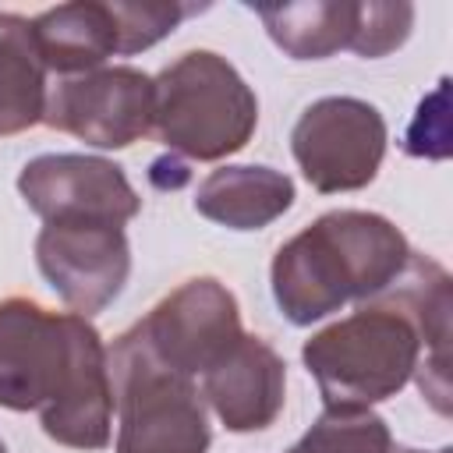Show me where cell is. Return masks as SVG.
<instances>
[{
	"mask_svg": "<svg viewBox=\"0 0 453 453\" xmlns=\"http://www.w3.org/2000/svg\"><path fill=\"white\" fill-rule=\"evenodd\" d=\"M407 258L411 244L393 219L368 209H333L273 255V301L290 326H311L347 301L379 297Z\"/></svg>",
	"mask_w": 453,
	"mask_h": 453,
	"instance_id": "7a4b0ae2",
	"label": "cell"
},
{
	"mask_svg": "<svg viewBox=\"0 0 453 453\" xmlns=\"http://www.w3.org/2000/svg\"><path fill=\"white\" fill-rule=\"evenodd\" d=\"M389 425L372 407H326L287 453H389Z\"/></svg>",
	"mask_w": 453,
	"mask_h": 453,
	"instance_id": "e0dca14e",
	"label": "cell"
},
{
	"mask_svg": "<svg viewBox=\"0 0 453 453\" xmlns=\"http://www.w3.org/2000/svg\"><path fill=\"white\" fill-rule=\"evenodd\" d=\"M35 265L74 315H96L120 297L131 276V244L124 226L42 223L35 234Z\"/></svg>",
	"mask_w": 453,
	"mask_h": 453,
	"instance_id": "30bf717a",
	"label": "cell"
},
{
	"mask_svg": "<svg viewBox=\"0 0 453 453\" xmlns=\"http://www.w3.org/2000/svg\"><path fill=\"white\" fill-rule=\"evenodd\" d=\"M42 124L92 149H127L152 131V78L127 64L60 78Z\"/></svg>",
	"mask_w": 453,
	"mask_h": 453,
	"instance_id": "ba28073f",
	"label": "cell"
},
{
	"mask_svg": "<svg viewBox=\"0 0 453 453\" xmlns=\"http://www.w3.org/2000/svg\"><path fill=\"white\" fill-rule=\"evenodd\" d=\"M425 357L414 319L389 290L304 340L301 361L326 407H372L396 396Z\"/></svg>",
	"mask_w": 453,
	"mask_h": 453,
	"instance_id": "3957f363",
	"label": "cell"
},
{
	"mask_svg": "<svg viewBox=\"0 0 453 453\" xmlns=\"http://www.w3.org/2000/svg\"><path fill=\"white\" fill-rule=\"evenodd\" d=\"M294 205V180L273 166H219L212 170L198 191V216L226 226V230H262L276 223Z\"/></svg>",
	"mask_w": 453,
	"mask_h": 453,
	"instance_id": "4fadbf2b",
	"label": "cell"
},
{
	"mask_svg": "<svg viewBox=\"0 0 453 453\" xmlns=\"http://www.w3.org/2000/svg\"><path fill=\"white\" fill-rule=\"evenodd\" d=\"M258 21L269 39L294 60H326L350 50L357 35L361 4L354 0H304V4H258Z\"/></svg>",
	"mask_w": 453,
	"mask_h": 453,
	"instance_id": "9a60e30c",
	"label": "cell"
},
{
	"mask_svg": "<svg viewBox=\"0 0 453 453\" xmlns=\"http://www.w3.org/2000/svg\"><path fill=\"white\" fill-rule=\"evenodd\" d=\"M396 304L414 319L421 343H425V357L418 365V386L421 393L435 403L439 414L449 411L446 396H449V382H446V347H449V273L428 258L411 251L403 273L386 287Z\"/></svg>",
	"mask_w": 453,
	"mask_h": 453,
	"instance_id": "7c38bea8",
	"label": "cell"
},
{
	"mask_svg": "<svg viewBox=\"0 0 453 453\" xmlns=\"http://www.w3.org/2000/svg\"><path fill=\"white\" fill-rule=\"evenodd\" d=\"M18 191L42 223L124 226L142 209L127 173L85 152H46L28 159L18 173Z\"/></svg>",
	"mask_w": 453,
	"mask_h": 453,
	"instance_id": "9c48e42d",
	"label": "cell"
},
{
	"mask_svg": "<svg viewBox=\"0 0 453 453\" xmlns=\"http://www.w3.org/2000/svg\"><path fill=\"white\" fill-rule=\"evenodd\" d=\"M287 365L283 357L251 333H241L205 372L202 400L212 407L226 432H262L283 411Z\"/></svg>",
	"mask_w": 453,
	"mask_h": 453,
	"instance_id": "8fae6325",
	"label": "cell"
},
{
	"mask_svg": "<svg viewBox=\"0 0 453 453\" xmlns=\"http://www.w3.org/2000/svg\"><path fill=\"white\" fill-rule=\"evenodd\" d=\"M255 127L251 85L212 50H188L152 78V131L173 156L226 159L251 142Z\"/></svg>",
	"mask_w": 453,
	"mask_h": 453,
	"instance_id": "277c9868",
	"label": "cell"
},
{
	"mask_svg": "<svg viewBox=\"0 0 453 453\" xmlns=\"http://www.w3.org/2000/svg\"><path fill=\"white\" fill-rule=\"evenodd\" d=\"M414 28V7L411 4H361V18H357V35L350 42V50L365 60H379L393 50H400L407 42Z\"/></svg>",
	"mask_w": 453,
	"mask_h": 453,
	"instance_id": "d6986e66",
	"label": "cell"
},
{
	"mask_svg": "<svg viewBox=\"0 0 453 453\" xmlns=\"http://www.w3.org/2000/svg\"><path fill=\"white\" fill-rule=\"evenodd\" d=\"M202 7L195 4H142V0H113L110 14L117 21V57H131L142 53L149 46H156L159 39H166L188 14H195Z\"/></svg>",
	"mask_w": 453,
	"mask_h": 453,
	"instance_id": "ac0fdd59",
	"label": "cell"
},
{
	"mask_svg": "<svg viewBox=\"0 0 453 453\" xmlns=\"http://www.w3.org/2000/svg\"><path fill=\"white\" fill-rule=\"evenodd\" d=\"M46 64L35 46L32 18L0 11V138L42 124Z\"/></svg>",
	"mask_w": 453,
	"mask_h": 453,
	"instance_id": "2e32d148",
	"label": "cell"
},
{
	"mask_svg": "<svg viewBox=\"0 0 453 453\" xmlns=\"http://www.w3.org/2000/svg\"><path fill=\"white\" fill-rule=\"evenodd\" d=\"M117 442L113 453H205L209 418L202 393L191 379L163 368L134 336L124 329L106 347Z\"/></svg>",
	"mask_w": 453,
	"mask_h": 453,
	"instance_id": "5b68a950",
	"label": "cell"
},
{
	"mask_svg": "<svg viewBox=\"0 0 453 453\" xmlns=\"http://www.w3.org/2000/svg\"><path fill=\"white\" fill-rule=\"evenodd\" d=\"M0 407L35 411L46 439L67 449H106L113 386L99 329L32 297L0 301Z\"/></svg>",
	"mask_w": 453,
	"mask_h": 453,
	"instance_id": "6da1fadb",
	"label": "cell"
},
{
	"mask_svg": "<svg viewBox=\"0 0 453 453\" xmlns=\"http://www.w3.org/2000/svg\"><path fill=\"white\" fill-rule=\"evenodd\" d=\"M131 329L163 368L191 382L244 333L237 297L216 276L184 280Z\"/></svg>",
	"mask_w": 453,
	"mask_h": 453,
	"instance_id": "52a82bcc",
	"label": "cell"
},
{
	"mask_svg": "<svg viewBox=\"0 0 453 453\" xmlns=\"http://www.w3.org/2000/svg\"><path fill=\"white\" fill-rule=\"evenodd\" d=\"M32 32L46 71H57L64 78L99 71L110 57H117V21L110 14V4L74 0L50 7L32 18Z\"/></svg>",
	"mask_w": 453,
	"mask_h": 453,
	"instance_id": "5bb4252c",
	"label": "cell"
},
{
	"mask_svg": "<svg viewBox=\"0 0 453 453\" xmlns=\"http://www.w3.org/2000/svg\"><path fill=\"white\" fill-rule=\"evenodd\" d=\"M0 453H7V446H4V439H0Z\"/></svg>",
	"mask_w": 453,
	"mask_h": 453,
	"instance_id": "7402d4cb",
	"label": "cell"
},
{
	"mask_svg": "<svg viewBox=\"0 0 453 453\" xmlns=\"http://www.w3.org/2000/svg\"><path fill=\"white\" fill-rule=\"evenodd\" d=\"M386 120L357 96H322L301 110L290 131V152L301 177L322 191H357L368 188L386 156Z\"/></svg>",
	"mask_w": 453,
	"mask_h": 453,
	"instance_id": "8992f818",
	"label": "cell"
},
{
	"mask_svg": "<svg viewBox=\"0 0 453 453\" xmlns=\"http://www.w3.org/2000/svg\"><path fill=\"white\" fill-rule=\"evenodd\" d=\"M403 152L407 156H428V159H442L449 152V127H446V81H439V88L421 99L418 117L407 127L403 138Z\"/></svg>",
	"mask_w": 453,
	"mask_h": 453,
	"instance_id": "ffe728a7",
	"label": "cell"
},
{
	"mask_svg": "<svg viewBox=\"0 0 453 453\" xmlns=\"http://www.w3.org/2000/svg\"><path fill=\"white\" fill-rule=\"evenodd\" d=\"M389 453H449V446H442V449H411V446H403V449H389Z\"/></svg>",
	"mask_w": 453,
	"mask_h": 453,
	"instance_id": "44dd1931",
	"label": "cell"
}]
</instances>
